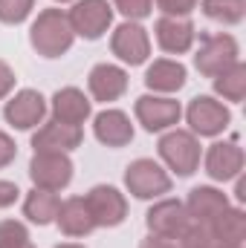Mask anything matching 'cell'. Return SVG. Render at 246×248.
<instances>
[{
	"instance_id": "11",
	"label": "cell",
	"mask_w": 246,
	"mask_h": 248,
	"mask_svg": "<svg viewBox=\"0 0 246 248\" xmlns=\"http://www.w3.org/2000/svg\"><path fill=\"white\" fill-rule=\"evenodd\" d=\"M44 116H47V98L38 90H20L3 107V119L15 130H32L44 124Z\"/></svg>"
},
{
	"instance_id": "26",
	"label": "cell",
	"mask_w": 246,
	"mask_h": 248,
	"mask_svg": "<svg viewBox=\"0 0 246 248\" xmlns=\"http://www.w3.org/2000/svg\"><path fill=\"white\" fill-rule=\"evenodd\" d=\"M0 248H35L20 219H0Z\"/></svg>"
},
{
	"instance_id": "12",
	"label": "cell",
	"mask_w": 246,
	"mask_h": 248,
	"mask_svg": "<svg viewBox=\"0 0 246 248\" xmlns=\"http://www.w3.org/2000/svg\"><path fill=\"white\" fill-rule=\"evenodd\" d=\"M244 150L241 144L232 139V141H214L209 150H206V173L214 179V182H229V179H238L241 170H244Z\"/></svg>"
},
{
	"instance_id": "21",
	"label": "cell",
	"mask_w": 246,
	"mask_h": 248,
	"mask_svg": "<svg viewBox=\"0 0 246 248\" xmlns=\"http://www.w3.org/2000/svg\"><path fill=\"white\" fill-rule=\"evenodd\" d=\"M185 66L180 61H171V58H157V61L148 66L145 72V87L154 90V93H177L185 87Z\"/></svg>"
},
{
	"instance_id": "10",
	"label": "cell",
	"mask_w": 246,
	"mask_h": 248,
	"mask_svg": "<svg viewBox=\"0 0 246 248\" xmlns=\"http://www.w3.org/2000/svg\"><path fill=\"white\" fill-rule=\"evenodd\" d=\"M110 52H113L122 63H130V66L145 63L148 55H151L148 29L139 26L136 20H124L122 26H116L113 35H110Z\"/></svg>"
},
{
	"instance_id": "6",
	"label": "cell",
	"mask_w": 246,
	"mask_h": 248,
	"mask_svg": "<svg viewBox=\"0 0 246 248\" xmlns=\"http://www.w3.org/2000/svg\"><path fill=\"white\" fill-rule=\"evenodd\" d=\"M185 122H188L194 136H209L211 139V136H220L229 127L232 113L223 101H217L211 95H197L185 107Z\"/></svg>"
},
{
	"instance_id": "8",
	"label": "cell",
	"mask_w": 246,
	"mask_h": 248,
	"mask_svg": "<svg viewBox=\"0 0 246 248\" xmlns=\"http://www.w3.org/2000/svg\"><path fill=\"white\" fill-rule=\"evenodd\" d=\"M133 116L148 133H162V130H171L174 124H180L183 107H180V101H174L168 95H139L133 104Z\"/></svg>"
},
{
	"instance_id": "30",
	"label": "cell",
	"mask_w": 246,
	"mask_h": 248,
	"mask_svg": "<svg viewBox=\"0 0 246 248\" xmlns=\"http://www.w3.org/2000/svg\"><path fill=\"white\" fill-rule=\"evenodd\" d=\"M154 3L165 17H188L200 0H154Z\"/></svg>"
},
{
	"instance_id": "25",
	"label": "cell",
	"mask_w": 246,
	"mask_h": 248,
	"mask_svg": "<svg viewBox=\"0 0 246 248\" xmlns=\"http://www.w3.org/2000/svg\"><path fill=\"white\" fill-rule=\"evenodd\" d=\"M200 9L209 20L223 26H238L246 15V0H200Z\"/></svg>"
},
{
	"instance_id": "36",
	"label": "cell",
	"mask_w": 246,
	"mask_h": 248,
	"mask_svg": "<svg viewBox=\"0 0 246 248\" xmlns=\"http://www.w3.org/2000/svg\"><path fill=\"white\" fill-rule=\"evenodd\" d=\"M217 248H244V246H217Z\"/></svg>"
},
{
	"instance_id": "19",
	"label": "cell",
	"mask_w": 246,
	"mask_h": 248,
	"mask_svg": "<svg viewBox=\"0 0 246 248\" xmlns=\"http://www.w3.org/2000/svg\"><path fill=\"white\" fill-rule=\"evenodd\" d=\"M183 205L191 222H211L223 208H229V196L211 185H200L188 193Z\"/></svg>"
},
{
	"instance_id": "23",
	"label": "cell",
	"mask_w": 246,
	"mask_h": 248,
	"mask_svg": "<svg viewBox=\"0 0 246 248\" xmlns=\"http://www.w3.org/2000/svg\"><path fill=\"white\" fill-rule=\"evenodd\" d=\"M61 208V196L55 190H44V187H32L23 199V217L35 225H50L55 222Z\"/></svg>"
},
{
	"instance_id": "27",
	"label": "cell",
	"mask_w": 246,
	"mask_h": 248,
	"mask_svg": "<svg viewBox=\"0 0 246 248\" xmlns=\"http://www.w3.org/2000/svg\"><path fill=\"white\" fill-rule=\"evenodd\" d=\"M177 243H180V248H217L211 228L206 222H191V219L183 228V234L177 237Z\"/></svg>"
},
{
	"instance_id": "1",
	"label": "cell",
	"mask_w": 246,
	"mask_h": 248,
	"mask_svg": "<svg viewBox=\"0 0 246 248\" xmlns=\"http://www.w3.org/2000/svg\"><path fill=\"white\" fill-rule=\"evenodd\" d=\"M72 41H75V32L64 9H44L32 20L29 44L41 58H61L64 52H70Z\"/></svg>"
},
{
	"instance_id": "28",
	"label": "cell",
	"mask_w": 246,
	"mask_h": 248,
	"mask_svg": "<svg viewBox=\"0 0 246 248\" xmlns=\"http://www.w3.org/2000/svg\"><path fill=\"white\" fill-rule=\"evenodd\" d=\"M35 9V0H0V23L18 26L23 23Z\"/></svg>"
},
{
	"instance_id": "33",
	"label": "cell",
	"mask_w": 246,
	"mask_h": 248,
	"mask_svg": "<svg viewBox=\"0 0 246 248\" xmlns=\"http://www.w3.org/2000/svg\"><path fill=\"white\" fill-rule=\"evenodd\" d=\"M18 196H20V187L15 185V182H9V179H0V208L15 205Z\"/></svg>"
},
{
	"instance_id": "35",
	"label": "cell",
	"mask_w": 246,
	"mask_h": 248,
	"mask_svg": "<svg viewBox=\"0 0 246 248\" xmlns=\"http://www.w3.org/2000/svg\"><path fill=\"white\" fill-rule=\"evenodd\" d=\"M55 248H84V246H78V243H61V246H55Z\"/></svg>"
},
{
	"instance_id": "13",
	"label": "cell",
	"mask_w": 246,
	"mask_h": 248,
	"mask_svg": "<svg viewBox=\"0 0 246 248\" xmlns=\"http://www.w3.org/2000/svg\"><path fill=\"white\" fill-rule=\"evenodd\" d=\"M145 222H148L151 234L177 240L183 234V228L188 225V214H185V205L180 199H159V202H154L148 208Z\"/></svg>"
},
{
	"instance_id": "9",
	"label": "cell",
	"mask_w": 246,
	"mask_h": 248,
	"mask_svg": "<svg viewBox=\"0 0 246 248\" xmlns=\"http://www.w3.org/2000/svg\"><path fill=\"white\" fill-rule=\"evenodd\" d=\"M90 217L96 222V228H116L122 225L127 217V199L119 187L113 185H96L90 187V193L84 196Z\"/></svg>"
},
{
	"instance_id": "20",
	"label": "cell",
	"mask_w": 246,
	"mask_h": 248,
	"mask_svg": "<svg viewBox=\"0 0 246 248\" xmlns=\"http://www.w3.org/2000/svg\"><path fill=\"white\" fill-rule=\"evenodd\" d=\"M55 222H58V228H61L64 237H72V240H75V237H87V234L96 231V222H93V217H90V208H87L84 196H70V199H64L61 208H58Z\"/></svg>"
},
{
	"instance_id": "22",
	"label": "cell",
	"mask_w": 246,
	"mask_h": 248,
	"mask_svg": "<svg viewBox=\"0 0 246 248\" xmlns=\"http://www.w3.org/2000/svg\"><path fill=\"white\" fill-rule=\"evenodd\" d=\"M217 240V246H244L246 240V214L241 208H223L211 222H206Z\"/></svg>"
},
{
	"instance_id": "24",
	"label": "cell",
	"mask_w": 246,
	"mask_h": 248,
	"mask_svg": "<svg viewBox=\"0 0 246 248\" xmlns=\"http://www.w3.org/2000/svg\"><path fill=\"white\" fill-rule=\"evenodd\" d=\"M214 93L223 98V101H232V104H241L246 95V63L238 61L232 63L226 72H220L214 78Z\"/></svg>"
},
{
	"instance_id": "7",
	"label": "cell",
	"mask_w": 246,
	"mask_h": 248,
	"mask_svg": "<svg viewBox=\"0 0 246 248\" xmlns=\"http://www.w3.org/2000/svg\"><path fill=\"white\" fill-rule=\"evenodd\" d=\"M29 179L44 190H64L72 182V159L55 150H38L29 162Z\"/></svg>"
},
{
	"instance_id": "2",
	"label": "cell",
	"mask_w": 246,
	"mask_h": 248,
	"mask_svg": "<svg viewBox=\"0 0 246 248\" xmlns=\"http://www.w3.org/2000/svg\"><path fill=\"white\" fill-rule=\"evenodd\" d=\"M159 159L165 162V168L177 176H191L200 168V141L191 130H177L171 127L168 133H162L159 144H157Z\"/></svg>"
},
{
	"instance_id": "5",
	"label": "cell",
	"mask_w": 246,
	"mask_h": 248,
	"mask_svg": "<svg viewBox=\"0 0 246 248\" xmlns=\"http://www.w3.org/2000/svg\"><path fill=\"white\" fill-rule=\"evenodd\" d=\"M67 17H70L75 38L99 41L113 23V6L107 0H75L72 9L67 12Z\"/></svg>"
},
{
	"instance_id": "4",
	"label": "cell",
	"mask_w": 246,
	"mask_h": 248,
	"mask_svg": "<svg viewBox=\"0 0 246 248\" xmlns=\"http://www.w3.org/2000/svg\"><path fill=\"white\" fill-rule=\"evenodd\" d=\"M124 187L136 199H159L171 190V176L154 159H133L124 170Z\"/></svg>"
},
{
	"instance_id": "37",
	"label": "cell",
	"mask_w": 246,
	"mask_h": 248,
	"mask_svg": "<svg viewBox=\"0 0 246 248\" xmlns=\"http://www.w3.org/2000/svg\"><path fill=\"white\" fill-rule=\"evenodd\" d=\"M55 3H70V0H55Z\"/></svg>"
},
{
	"instance_id": "31",
	"label": "cell",
	"mask_w": 246,
	"mask_h": 248,
	"mask_svg": "<svg viewBox=\"0 0 246 248\" xmlns=\"http://www.w3.org/2000/svg\"><path fill=\"white\" fill-rule=\"evenodd\" d=\"M15 156H18V144H15V139H12L9 133H3V130H0V168L12 165V162H15Z\"/></svg>"
},
{
	"instance_id": "32",
	"label": "cell",
	"mask_w": 246,
	"mask_h": 248,
	"mask_svg": "<svg viewBox=\"0 0 246 248\" xmlns=\"http://www.w3.org/2000/svg\"><path fill=\"white\" fill-rule=\"evenodd\" d=\"M15 81H18V78H15V69L6 61H0V101L15 90Z\"/></svg>"
},
{
	"instance_id": "34",
	"label": "cell",
	"mask_w": 246,
	"mask_h": 248,
	"mask_svg": "<svg viewBox=\"0 0 246 248\" xmlns=\"http://www.w3.org/2000/svg\"><path fill=\"white\" fill-rule=\"evenodd\" d=\"M139 248H180L177 240H168V237H157V234H151L148 240H142V246Z\"/></svg>"
},
{
	"instance_id": "17",
	"label": "cell",
	"mask_w": 246,
	"mask_h": 248,
	"mask_svg": "<svg viewBox=\"0 0 246 248\" xmlns=\"http://www.w3.org/2000/svg\"><path fill=\"white\" fill-rule=\"evenodd\" d=\"M53 119L55 122H64V124H72V127H81V124L90 119L93 113V101L78 90V87H64L53 95Z\"/></svg>"
},
{
	"instance_id": "3",
	"label": "cell",
	"mask_w": 246,
	"mask_h": 248,
	"mask_svg": "<svg viewBox=\"0 0 246 248\" xmlns=\"http://www.w3.org/2000/svg\"><path fill=\"white\" fill-rule=\"evenodd\" d=\"M241 61V46L232 35L217 32V35H206L200 41V49L194 55V66L200 75L206 78H217L220 72H226L232 63Z\"/></svg>"
},
{
	"instance_id": "29",
	"label": "cell",
	"mask_w": 246,
	"mask_h": 248,
	"mask_svg": "<svg viewBox=\"0 0 246 248\" xmlns=\"http://www.w3.org/2000/svg\"><path fill=\"white\" fill-rule=\"evenodd\" d=\"M113 6L127 20H142L154 12V0H113Z\"/></svg>"
},
{
	"instance_id": "15",
	"label": "cell",
	"mask_w": 246,
	"mask_h": 248,
	"mask_svg": "<svg viewBox=\"0 0 246 248\" xmlns=\"http://www.w3.org/2000/svg\"><path fill=\"white\" fill-rule=\"evenodd\" d=\"M87 90L96 101L110 104L127 93V72L116 63H96L87 75Z\"/></svg>"
},
{
	"instance_id": "16",
	"label": "cell",
	"mask_w": 246,
	"mask_h": 248,
	"mask_svg": "<svg viewBox=\"0 0 246 248\" xmlns=\"http://www.w3.org/2000/svg\"><path fill=\"white\" fill-rule=\"evenodd\" d=\"M84 141V130L81 127H72V124L64 122H47L38 127V133L32 136V147L35 153L38 150H55V153H70L75 147H81Z\"/></svg>"
},
{
	"instance_id": "18",
	"label": "cell",
	"mask_w": 246,
	"mask_h": 248,
	"mask_svg": "<svg viewBox=\"0 0 246 248\" xmlns=\"http://www.w3.org/2000/svg\"><path fill=\"white\" fill-rule=\"evenodd\" d=\"M93 133L96 139L105 144V147H124L133 141V124H130V116L122 113V110H102L96 119H93Z\"/></svg>"
},
{
	"instance_id": "14",
	"label": "cell",
	"mask_w": 246,
	"mask_h": 248,
	"mask_svg": "<svg viewBox=\"0 0 246 248\" xmlns=\"http://www.w3.org/2000/svg\"><path fill=\"white\" fill-rule=\"evenodd\" d=\"M154 35H157V44L162 52L168 55H185L191 46H194V38H197V29L188 17H157L154 23Z\"/></svg>"
}]
</instances>
